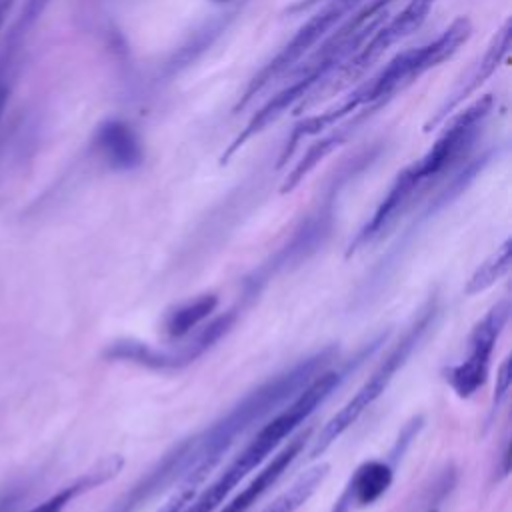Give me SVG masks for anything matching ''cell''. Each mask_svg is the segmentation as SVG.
Returning a JSON list of instances; mask_svg holds the SVG:
<instances>
[{"label":"cell","instance_id":"6da1fadb","mask_svg":"<svg viewBox=\"0 0 512 512\" xmlns=\"http://www.w3.org/2000/svg\"><path fill=\"white\" fill-rule=\"evenodd\" d=\"M336 356L338 348L326 346L246 392L222 416L162 454L106 512H138L174 484L196 488L240 438L290 402L322 374Z\"/></svg>","mask_w":512,"mask_h":512},{"label":"cell","instance_id":"7a4b0ae2","mask_svg":"<svg viewBox=\"0 0 512 512\" xmlns=\"http://www.w3.org/2000/svg\"><path fill=\"white\" fill-rule=\"evenodd\" d=\"M382 336L370 340L344 368L324 370L318 374L304 390H300L286 408H282L272 420L262 424L258 432L250 438V442L222 468V472L196 496L188 500V504L180 512H214L218 504L240 484L242 478L248 476L256 466H260L300 424H304L310 414L320 408L332 392L340 388V384L380 346Z\"/></svg>","mask_w":512,"mask_h":512},{"label":"cell","instance_id":"3957f363","mask_svg":"<svg viewBox=\"0 0 512 512\" xmlns=\"http://www.w3.org/2000/svg\"><path fill=\"white\" fill-rule=\"evenodd\" d=\"M436 314H438V300L434 296H430L422 304L418 314L412 318V322L408 324V328L404 330L400 340L390 348L386 358L378 364V368L352 394V398L322 426V430L318 432V436L308 452L310 460L324 454L384 394V390L390 386V382L394 380L398 370L408 362L412 352L424 340L426 332L432 328Z\"/></svg>","mask_w":512,"mask_h":512},{"label":"cell","instance_id":"277c9868","mask_svg":"<svg viewBox=\"0 0 512 512\" xmlns=\"http://www.w3.org/2000/svg\"><path fill=\"white\" fill-rule=\"evenodd\" d=\"M470 36L472 22L466 16H460L432 42L396 54L376 76L360 84L366 104L380 110L388 100L396 96V92L410 86L424 72L452 58L458 48L468 42Z\"/></svg>","mask_w":512,"mask_h":512},{"label":"cell","instance_id":"5b68a950","mask_svg":"<svg viewBox=\"0 0 512 512\" xmlns=\"http://www.w3.org/2000/svg\"><path fill=\"white\" fill-rule=\"evenodd\" d=\"M238 308H230L220 316L212 318L206 324H200L194 332L180 338V342L170 348H158L148 342H140L134 338H122L110 342L102 356L114 362H130L136 366H144L150 370H180L208 352L236 322Z\"/></svg>","mask_w":512,"mask_h":512},{"label":"cell","instance_id":"8992f818","mask_svg":"<svg viewBox=\"0 0 512 512\" xmlns=\"http://www.w3.org/2000/svg\"><path fill=\"white\" fill-rule=\"evenodd\" d=\"M436 0H410L392 20H384L370 38L344 62L340 64L310 96L308 102H302L300 108H308L318 104L322 98H330L334 92L350 86L358 76H362L392 44L400 42L402 38L410 36L420 28L426 20L432 4ZM298 108V110H300Z\"/></svg>","mask_w":512,"mask_h":512},{"label":"cell","instance_id":"52a82bcc","mask_svg":"<svg viewBox=\"0 0 512 512\" xmlns=\"http://www.w3.org/2000/svg\"><path fill=\"white\" fill-rule=\"evenodd\" d=\"M362 0H330L324 8H320L298 32L292 40L268 62L260 68V72L248 82L246 90L238 98L234 112L244 110L268 84H272L278 76L288 72L310 48H314L344 16H348Z\"/></svg>","mask_w":512,"mask_h":512},{"label":"cell","instance_id":"ba28073f","mask_svg":"<svg viewBox=\"0 0 512 512\" xmlns=\"http://www.w3.org/2000/svg\"><path fill=\"white\" fill-rule=\"evenodd\" d=\"M492 106H494L492 96H482L474 100L470 106H466L446 124V128L436 138V142L428 148V152L420 160L410 164V170L414 172L416 180L422 186H426L428 182L448 172L458 160L466 156V152L478 138V132L484 120L492 112Z\"/></svg>","mask_w":512,"mask_h":512},{"label":"cell","instance_id":"9c48e42d","mask_svg":"<svg viewBox=\"0 0 512 512\" xmlns=\"http://www.w3.org/2000/svg\"><path fill=\"white\" fill-rule=\"evenodd\" d=\"M510 310L512 308L508 300L496 302L474 324L466 342V348H468L466 358L446 370V382L456 392L458 398H470L486 382V376L490 370V358L504 326L508 324Z\"/></svg>","mask_w":512,"mask_h":512},{"label":"cell","instance_id":"30bf717a","mask_svg":"<svg viewBox=\"0 0 512 512\" xmlns=\"http://www.w3.org/2000/svg\"><path fill=\"white\" fill-rule=\"evenodd\" d=\"M510 38H512V22H510V18H506L502 28L492 36V40H490L488 48L484 50L482 58H478V62L472 66V70L464 78V82L428 118V122L424 124V132H430L436 126H440L470 94H474L494 74V70L500 66V62L504 60V56L510 50Z\"/></svg>","mask_w":512,"mask_h":512},{"label":"cell","instance_id":"8fae6325","mask_svg":"<svg viewBox=\"0 0 512 512\" xmlns=\"http://www.w3.org/2000/svg\"><path fill=\"white\" fill-rule=\"evenodd\" d=\"M394 480V464L390 460H366L348 478L332 512H356L380 500Z\"/></svg>","mask_w":512,"mask_h":512},{"label":"cell","instance_id":"7c38bea8","mask_svg":"<svg viewBox=\"0 0 512 512\" xmlns=\"http://www.w3.org/2000/svg\"><path fill=\"white\" fill-rule=\"evenodd\" d=\"M308 430L300 432L294 436L272 460L232 498L226 502V506L220 512H248L276 482L278 478L288 470V466L300 456L306 440H308Z\"/></svg>","mask_w":512,"mask_h":512},{"label":"cell","instance_id":"4fadbf2b","mask_svg":"<svg viewBox=\"0 0 512 512\" xmlns=\"http://www.w3.org/2000/svg\"><path fill=\"white\" fill-rule=\"evenodd\" d=\"M96 148L114 170H134L144 160L142 144L130 124L122 120H106L96 130Z\"/></svg>","mask_w":512,"mask_h":512},{"label":"cell","instance_id":"5bb4252c","mask_svg":"<svg viewBox=\"0 0 512 512\" xmlns=\"http://www.w3.org/2000/svg\"><path fill=\"white\" fill-rule=\"evenodd\" d=\"M378 110H374V108H362V110H358V114L350 120V122H346V124H340V126H332L334 130L332 132H328L326 136H322L320 140H316L306 152H304V156L298 160V164L288 172V176L284 178V182H282V186H280V194H288V192H292L328 154H332L340 144H344L350 136H352V132L364 122V120H368L372 114H376Z\"/></svg>","mask_w":512,"mask_h":512},{"label":"cell","instance_id":"9a60e30c","mask_svg":"<svg viewBox=\"0 0 512 512\" xmlns=\"http://www.w3.org/2000/svg\"><path fill=\"white\" fill-rule=\"evenodd\" d=\"M122 464H124V460L120 456H116V454L108 456V458L100 460L96 466H92L88 472H84L70 484L62 486L58 492H54L52 496H48L46 500H42L40 504L32 506L26 512H64L72 500L106 484L108 480H112L120 472Z\"/></svg>","mask_w":512,"mask_h":512},{"label":"cell","instance_id":"2e32d148","mask_svg":"<svg viewBox=\"0 0 512 512\" xmlns=\"http://www.w3.org/2000/svg\"><path fill=\"white\" fill-rule=\"evenodd\" d=\"M218 296L216 294H202L194 300H188L176 308H172L164 318V332L172 340H180L194 332L200 324L208 320V316L216 310Z\"/></svg>","mask_w":512,"mask_h":512},{"label":"cell","instance_id":"e0dca14e","mask_svg":"<svg viewBox=\"0 0 512 512\" xmlns=\"http://www.w3.org/2000/svg\"><path fill=\"white\" fill-rule=\"evenodd\" d=\"M328 470H330L328 464H316V466L308 468L304 474H300L292 482L290 488H286L280 496H276L262 512H296L318 490V486L326 478Z\"/></svg>","mask_w":512,"mask_h":512},{"label":"cell","instance_id":"ac0fdd59","mask_svg":"<svg viewBox=\"0 0 512 512\" xmlns=\"http://www.w3.org/2000/svg\"><path fill=\"white\" fill-rule=\"evenodd\" d=\"M510 264H512V242L504 240L502 246L496 248V252H492L468 278V282L464 286V294L474 296V294L488 290L490 286H494L500 278H504L508 274Z\"/></svg>","mask_w":512,"mask_h":512},{"label":"cell","instance_id":"d6986e66","mask_svg":"<svg viewBox=\"0 0 512 512\" xmlns=\"http://www.w3.org/2000/svg\"><path fill=\"white\" fill-rule=\"evenodd\" d=\"M512 358L506 356L498 368V376H496V386H494V396H492V404H490V412H488V422L496 416V412L500 410V406L506 402L508 392H510V382H512Z\"/></svg>","mask_w":512,"mask_h":512},{"label":"cell","instance_id":"ffe728a7","mask_svg":"<svg viewBox=\"0 0 512 512\" xmlns=\"http://www.w3.org/2000/svg\"><path fill=\"white\" fill-rule=\"evenodd\" d=\"M48 4H50V0H24L22 14H20V28L22 30L32 28L40 20V16L48 8Z\"/></svg>","mask_w":512,"mask_h":512},{"label":"cell","instance_id":"44dd1931","mask_svg":"<svg viewBox=\"0 0 512 512\" xmlns=\"http://www.w3.org/2000/svg\"><path fill=\"white\" fill-rule=\"evenodd\" d=\"M194 496V488L192 486H182V488H178L172 496H170V500L162 506V508H158L156 512H180L186 504H188V500Z\"/></svg>","mask_w":512,"mask_h":512},{"label":"cell","instance_id":"7402d4cb","mask_svg":"<svg viewBox=\"0 0 512 512\" xmlns=\"http://www.w3.org/2000/svg\"><path fill=\"white\" fill-rule=\"evenodd\" d=\"M498 460H500V466H496V472H494V474H496V480H502V478H506L508 472H510V438H508V434L502 438Z\"/></svg>","mask_w":512,"mask_h":512},{"label":"cell","instance_id":"603a6c76","mask_svg":"<svg viewBox=\"0 0 512 512\" xmlns=\"http://www.w3.org/2000/svg\"><path fill=\"white\" fill-rule=\"evenodd\" d=\"M12 4H14V0H0V32H2V26L6 22V16L12 8Z\"/></svg>","mask_w":512,"mask_h":512},{"label":"cell","instance_id":"cb8c5ba5","mask_svg":"<svg viewBox=\"0 0 512 512\" xmlns=\"http://www.w3.org/2000/svg\"><path fill=\"white\" fill-rule=\"evenodd\" d=\"M210 2H216V4H224V2H230V0H210Z\"/></svg>","mask_w":512,"mask_h":512},{"label":"cell","instance_id":"d4e9b609","mask_svg":"<svg viewBox=\"0 0 512 512\" xmlns=\"http://www.w3.org/2000/svg\"><path fill=\"white\" fill-rule=\"evenodd\" d=\"M430 512H436V510H430Z\"/></svg>","mask_w":512,"mask_h":512}]
</instances>
